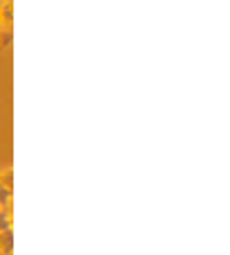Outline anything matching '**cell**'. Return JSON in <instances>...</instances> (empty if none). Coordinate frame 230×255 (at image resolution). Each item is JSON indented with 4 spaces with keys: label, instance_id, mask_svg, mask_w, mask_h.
I'll return each mask as SVG.
<instances>
[{
    "label": "cell",
    "instance_id": "6da1fadb",
    "mask_svg": "<svg viewBox=\"0 0 230 255\" xmlns=\"http://www.w3.org/2000/svg\"><path fill=\"white\" fill-rule=\"evenodd\" d=\"M0 27H2V45H9L11 39V0H2L0 2Z\"/></svg>",
    "mask_w": 230,
    "mask_h": 255
},
{
    "label": "cell",
    "instance_id": "7a4b0ae2",
    "mask_svg": "<svg viewBox=\"0 0 230 255\" xmlns=\"http://www.w3.org/2000/svg\"><path fill=\"white\" fill-rule=\"evenodd\" d=\"M0 251H2V255H11V251H14V231H2L0 233Z\"/></svg>",
    "mask_w": 230,
    "mask_h": 255
},
{
    "label": "cell",
    "instance_id": "3957f363",
    "mask_svg": "<svg viewBox=\"0 0 230 255\" xmlns=\"http://www.w3.org/2000/svg\"><path fill=\"white\" fill-rule=\"evenodd\" d=\"M11 206V188L0 183V210H9Z\"/></svg>",
    "mask_w": 230,
    "mask_h": 255
},
{
    "label": "cell",
    "instance_id": "277c9868",
    "mask_svg": "<svg viewBox=\"0 0 230 255\" xmlns=\"http://www.w3.org/2000/svg\"><path fill=\"white\" fill-rule=\"evenodd\" d=\"M14 219H11V212L9 210H0V233L2 231H9Z\"/></svg>",
    "mask_w": 230,
    "mask_h": 255
},
{
    "label": "cell",
    "instance_id": "5b68a950",
    "mask_svg": "<svg viewBox=\"0 0 230 255\" xmlns=\"http://www.w3.org/2000/svg\"><path fill=\"white\" fill-rule=\"evenodd\" d=\"M0 183L7 185V188H11V185H14V172H11V167L5 169V172H0Z\"/></svg>",
    "mask_w": 230,
    "mask_h": 255
}]
</instances>
